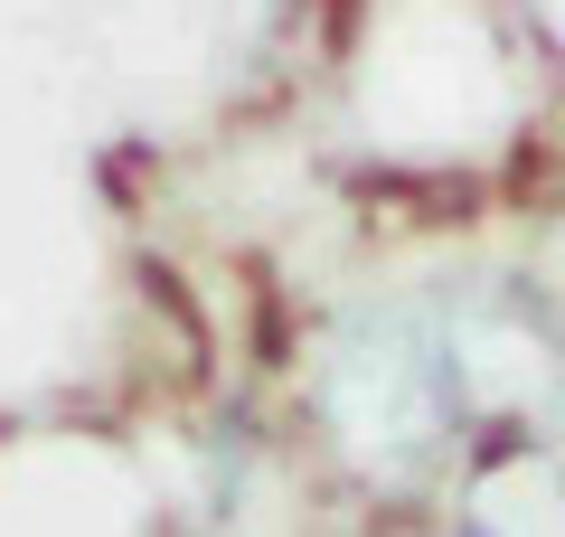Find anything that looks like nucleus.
<instances>
[{
    "label": "nucleus",
    "instance_id": "nucleus-1",
    "mask_svg": "<svg viewBox=\"0 0 565 537\" xmlns=\"http://www.w3.org/2000/svg\"><path fill=\"white\" fill-rule=\"evenodd\" d=\"M311 424L377 499L452 491L481 434H471L462 368H452L444 283L434 293H367L330 320L311 349Z\"/></svg>",
    "mask_w": 565,
    "mask_h": 537
}]
</instances>
